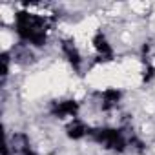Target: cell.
<instances>
[{
  "mask_svg": "<svg viewBox=\"0 0 155 155\" xmlns=\"http://www.w3.org/2000/svg\"><path fill=\"white\" fill-rule=\"evenodd\" d=\"M15 33L24 44L44 48L48 42V20L31 11H18L15 15Z\"/></svg>",
  "mask_w": 155,
  "mask_h": 155,
  "instance_id": "1",
  "label": "cell"
},
{
  "mask_svg": "<svg viewBox=\"0 0 155 155\" xmlns=\"http://www.w3.org/2000/svg\"><path fill=\"white\" fill-rule=\"evenodd\" d=\"M93 142H97L99 146L115 151V153H122L128 150V137L122 130L119 128H110V126H102V128H90V135H88Z\"/></svg>",
  "mask_w": 155,
  "mask_h": 155,
  "instance_id": "2",
  "label": "cell"
},
{
  "mask_svg": "<svg viewBox=\"0 0 155 155\" xmlns=\"http://www.w3.org/2000/svg\"><path fill=\"white\" fill-rule=\"evenodd\" d=\"M81 111V104L77 102L75 99H64V101H55L51 102V108H49V113L57 119H77Z\"/></svg>",
  "mask_w": 155,
  "mask_h": 155,
  "instance_id": "3",
  "label": "cell"
},
{
  "mask_svg": "<svg viewBox=\"0 0 155 155\" xmlns=\"http://www.w3.org/2000/svg\"><path fill=\"white\" fill-rule=\"evenodd\" d=\"M91 44H93V49L97 53V60L99 62H110V60H113V48H111L108 37L102 31H97L93 35Z\"/></svg>",
  "mask_w": 155,
  "mask_h": 155,
  "instance_id": "4",
  "label": "cell"
},
{
  "mask_svg": "<svg viewBox=\"0 0 155 155\" xmlns=\"http://www.w3.org/2000/svg\"><path fill=\"white\" fill-rule=\"evenodd\" d=\"M60 51H62V55L66 57V60L71 64V68L75 71L81 69V66H82V55H81V51H79V48H77V44H75L73 38H64L60 42Z\"/></svg>",
  "mask_w": 155,
  "mask_h": 155,
  "instance_id": "5",
  "label": "cell"
},
{
  "mask_svg": "<svg viewBox=\"0 0 155 155\" xmlns=\"http://www.w3.org/2000/svg\"><path fill=\"white\" fill-rule=\"evenodd\" d=\"M88 135H90V126H86V122L81 119H73L66 124V137L71 140H81Z\"/></svg>",
  "mask_w": 155,
  "mask_h": 155,
  "instance_id": "6",
  "label": "cell"
},
{
  "mask_svg": "<svg viewBox=\"0 0 155 155\" xmlns=\"http://www.w3.org/2000/svg\"><path fill=\"white\" fill-rule=\"evenodd\" d=\"M122 99V91L117 90V88H106L102 93H101V110L102 111H111L119 106Z\"/></svg>",
  "mask_w": 155,
  "mask_h": 155,
  "instance_id": "7",
  "label": "cell"
},
{
  "mask_svg": "<svg viewBox=\"0 0 155 155\" xmlns=\"http://www.w3.org/2000/svg\"><path fill=\"white\" fill-rule=\"evenodd\" d=\"M0 64H2V81H6L9 75V66H11V55L8 51L0 53Z\"/></svg>",
  "mask_w": 155,
  "mask_h": 155,
  "instance_id": "8",
  "label": "cell"
},
{
  "mask_svg": "<svg viewBox=\"0 0 155 155\" xmlns=\"http://www.w3.org/2000/svg\"><path fill=\"white\" fill-rule=\"evenodd\" d=\"M22 155H38V153H37V151H35L33 148H29V150H26V151H24Z\"/></svg>",
  "mask_w": 155,
  "mask_h": 155,
  "instance_id": "9",
  "label": "cell"
}]
</instances>
